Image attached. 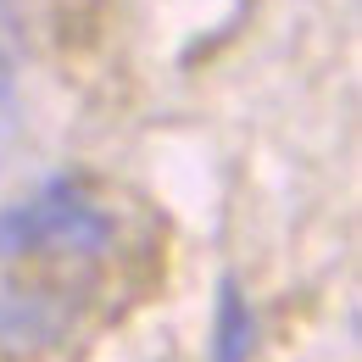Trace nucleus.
<instances>
[{"label":"nucleus","instance_id":"obj_1","mask_svg":"<svg viewBox=\"0 0 362 362\" xmlns=\"http://www.w3.org/2000/svg\"><path fill=\"white\" fill-rule=\"evenodd\" d=\"M112 240V206L73 173L0 212V262H95Z\"/></svg>","mask_w":362,"mask_h":362},{"label":"nucleus","instance_id":"obj_2","mask_svg":"<svg viewBox=\"0 0 362 362\" xmlns=\"http://www.w3.org/2000/svg\"><path fill=\"white\" fill-rule=\"evenodd\" d=\"M257 351V313L240 296V284H218V323H212V362H251Z\"/></svg>","mask_w":362,"mask_h":362},{"label":"nucleus","instance_id":"obj_3","mask_svg":"<svg viewBox=\"0 0 362 362\" xmlns=\"http://www.w3.org/2000/svg\"><path fill=\"white\" fill-rule=\"evenodd\" d=\"M17 67H23L17 62V23L0 6V151L17 134Z\"/></svg>","mask_w":362,"mask_h":362}]
</instances>
